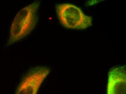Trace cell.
<instances>
[{"label": "cell", "mask_w": 126, "mask_h": 94, "mask_svg": "<svg viewBox=\"0 0 126 94\" xmlns=\"http://www.w3.org/2000/svg\"><path fill=\"white\" fill-rule=\"evenodd\" d=\"M40 6V1H35L17 13L11 26L7 46L23 39L35 29L38 21Z\"/></svg>", "instance_id": "6da1fadb"}, {"label": "cell", "mask_w": 126, "mask_h": 94, "mask_svg": "<svg viewBox=\"0 0 126 94\" xmlns=\"http://www.w3.org/2000/svg\"><path fill=\"white\" fill-rule=\"evenodd\" d=\"M57 14L63 26L67 29L83 30L93 25L92 17L86 15L78 7L71 4L56 6Z\"/></svg>", "instance_id": "7a4b0ae2"}, {"label": "cell", "mask_w": 126, "mask_h": 94, "mask_svg": "<svg viewBox=\"0 0 126 94\" xmlns=\"http://www.w3.org/2000/svg\"><path fill=\"white\" fill-rule=\"evenodd\" d=\"M50 69L45 66H37L29 70L23 77L15 94H37Z\"/></svg>", "instance_id": "3957f363"}, {"label": "cell", "mask_w": 126, "mask_h": 94, "mask_svg": "<svg viewBox=\"0 0 126 94\" xmlns=\"http://www.w3.org/2000/svg\"><path fill=\"white\" fill-rule=\"evenodd\" d=\"M126 66L111 68L108 73L107 94H126Z\"/></svg>", "instance_id": "277c9868"}]
</instances>
